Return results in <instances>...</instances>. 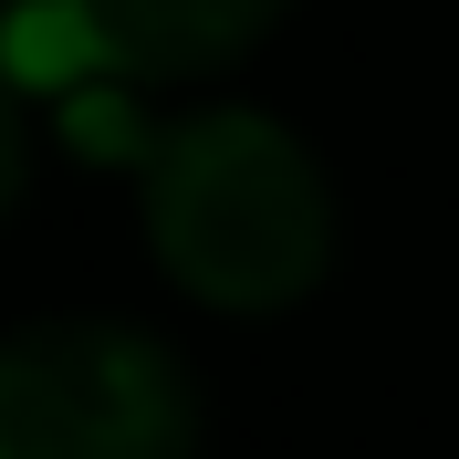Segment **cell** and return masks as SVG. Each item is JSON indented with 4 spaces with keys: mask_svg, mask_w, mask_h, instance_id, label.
Masks as SVG:
<instances>
[{
    "mask_svg": "<svg viewBox=\"0 0 459 459\" xmlns=\"http://www.w3.org/2000/svg\"><path fill=\"white\" fill-rule=\"evenodd\" d=\"M146 240L220 314H272L324 282L334 199L314 146L251 105H209L146 146Z\"/></svg>",
    "mask_w": 459,
    "mask_h": 459,
    "instance_id": "6da1fadb",
    "label": "cell"
},
{
    "mask_svg": "<svg viewBox=\"0 0 459 459\" xmlns=\"http://www.w3.org/2000/svg\"><path fill=\"white\" fill-rule=\"evenodd\" d=\"M199 386L157 334L53 314L0 334V459H188Z\"/></svg>",
    "mask_w": 459,
    "mask_h": 459,
    "instance_id": "7a4b0ae2",
    "label": "cell"
},
{
    "mask_svg": "<svg viewBox=\"0 0 459 459\" xmlns=\"http://www.w3.org/2000/svg\"><path fill=\"white\" fill-rule=\"evenodd\" d=\"M282 22V0H31L11 11V74H136V84H188L220 74Z\"/></svg>",
    "mask_w": 459,
    "mask_h": 459,
    "instance_id": "3957f363",
    "label": "cell"
},
{
    "mask_svg": "<svg viewBox=\"0 0 459 459\" xmlns=\"http://www.w3.org/2000/svg\"><path fill=\"white\" fill-rule=\"evenodd\" d=\"M22 199V94H11V74H0V209Z\"/></svg>",
    "mask_w": 459,
    "mask_h": 459,
    "instance_id": "277c9868",
    "label": "cell"
}]
</instances>
